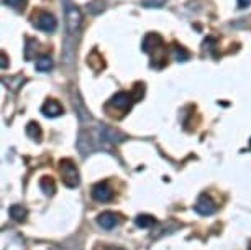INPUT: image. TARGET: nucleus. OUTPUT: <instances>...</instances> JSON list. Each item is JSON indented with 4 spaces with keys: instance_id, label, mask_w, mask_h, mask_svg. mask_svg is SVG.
<instances>
[{
    "instance_id": "nucleus-6",
    "label": "nucleus",
    "mask_w": 251,
    "mask_h": 250,
    "mask_svg": "<svg viewBox=\"0 0 251 250\" xmlns=\"http://www.w3.org/2000/svg\"><path fill=\"white\" fill-rule=\"evenodd\" d=\"M194 211H196L197 214H201V216H210V214H214V212L217 211V204H215V201L212 199L210 196L201 194V196H199L197 202L194 204Z\"/></svg>"
},
{
    "instance_id": "nucleus-4",
    "label": "nucleus",
    "mask_w": 251,
    "mask_h": 250,
    "mask_svg": "<svg viewBox=\"0 0 251 250\" xmlns=\"http://www.w3.org/2000/svg\"><path fill=\"white\" fill-rule=\"evenodd\" d=\"M59 173H61V180H63L66 188L74 190V188H77L80 185L79 169L74 165L73 160H69V158L61 160V162H59Z\"/></svg>"
},
{
    "instance_id": "nucleus-2",
    "label": "nucleus",
    "mask_w": 251,
    "mask_h": 250,
    "mask_svg": "<svg viewBox=\"0 0 251 250\" xmlns=\"http://www.w3.org/2000/svg\"><path fill=\"white\" fill-rule=\"evenodd\" d=\"M136 101V97L131 92L126 91H120L117 92L115 96H112L108 99V102L103 106L108 117H113V119H123L133 107V102Z\"/></svg>"
},
{
    "instance_id": "nucleus-20",
    "label": "nucleus",
    "mask_w": 251,
    "mask_h": 250,
    "mask_svg": "<svg viewBox=\"0 0 251 250\" xmlns=\"http://www.w3.org/2000/svg\"><path fill=\"white\" fill-rule=\"evenodd\" d=\"M3 79H7V78H3ZM7 81H8V79H7ZM10 81L13 83V87L12 89H13V91H17V89L23 84V81H25V79H23L22 76H17V78H12Z\"/></svg>"
},
{
    "instance_id": "nucleus-16",
    "label": "nucleus",
    "mask_w": 251,
    "mask_h": 250,
    "mask_svg": "<svg viewBox=\"0 0 251 250\" xmlns=\"http://www.w3.org/2000/svg\"><path fill=\"white\" fill-rule=\"evenodd\" d=\"M3 3L10 8H15V10H22V8H25L26 0H3Z\"/></svg>"
},
{
    "instance_id": "nucleus-21",
    "label": "nucleus",
    "mask_w": 251,
    "mask_h": 250,
    "mask_svg": "<svg viewBox=\"0 0 251 250\" xmlns=\"http://www.w3.org/2000/svg\"><path fill=\"white\" fill-rule=\"evenodd\" d=\"M238 3V8H248L251 5V0H236Z\"/></svg>"
},
{
    "instance_id": "nucleus-13",
    "label": "nucleus",
    "mask_w": 251,
    "mask_h": 250,
    "mask_svg": "<svg viewBox=\"0 0 251 250\" xmlns=\"http://www.w3.org/2000/svg\"><path fill=\"white\" fill-rule=\"evenodd\" d=\"M40 188L46 196H53L56 193V183L51 176H43L40 180Z\"/></svg>"
},
{
    "instance_id": "nucleus-12",
    "label": "nucleus",
    "mask_w": 251,
    "mask_h": 250,
    "mask_svg": "<svg viewBox=\"0 0 251 250\" xmlns=\"http://www.w3.org/2000/svg\"><path fill=\"white\" fill-rule=\"evenodd\" d=\"M8 214H10V218L13 221H17V222H23L28 216V211L20 204H13L10 206V209H8Z\"/></svg>"
},
{
    "instance_id": "nucleus-10",
    "label": "nucleus",
    "mask_w": 251,
    "mask_h": 250,
    "mask_svg": "<svg viewBox=\"0 0 251 250\" xmlns=\"http://www.w3.org/2000/svg\"><path fill=\"white\" fill-rule=\"evenodd\" d=\"M159 48H163V38H161L158 33H148L143 40L141 50H143L145 53H154V51Z\"/></svg>"
},
{
    "instance_id": "nucleus-5",
    "label": "nucleus",
    "mask_w": 251,
    "mask_h": 250,
    "mask_svg": "<svg viewBox=\"0 0 251 250\" xmlns=\"http://www.w3.org/2000/svg\"><path fill=\"white\" fill-rule=\"evenodd\" d=\"M31 25L36 28V30H41L45 33H53L58 27V22L53 13L45 12V10H38L31 15Z\"/></svg>"
},
{
    "instance_id": "nucleus-17",
    "label": "nucleus",
    "mask_w": 251,
    "mask_h": 250,
    "mask_svg": "<svg viewBox=\"0 0 251 250\" xmlns=\"http://www.w3.org/2000/svg\"><path fill=\"white\" fill-rule=\"evenodd\" d=\"M174 58L177 61H187L189 59V53L181 46H174Z\"/></svg>"
},
{
    "instance_id": "nucleus-3",
    "label": "nucleus",
    "mask_w": 251,
    "mask_h": 250,
    "mask_svg": "<svg viewBox=\"0 0 251 250\" xmlns=\"http://www.w3.org/2000/svg\"><path fill=\"white\" fill-rule=\"evenodd\" d=\"M64 7V18H66V28L69 35H77L82 27V12L75 5L73 0H63Z\"/></svg>"
},
{
    "instance_id": "nucleus-9",
    "label": "nucleus",
    "mask_w": 251,
    "mask_h": 250,
    "mask_svg": "<svg viewBox=\"0 0 251 250\" xmlns=\"http://www.w3.org/2000/svg\"><path fill=\"white\" fill-rule=\"evenodd\" d=\"M97 224L100 225L102 229L110 230V229L117 227V225L120 224V218H118L115 212L105 211V212H102V214H99V216H97Z\"/></svg>"
},
{
    "instance_id": "nucleus-18",
    "label": "nucleus",
    "mask_w": 251,
    "mask_h": 250,
    "mask_svg": "<svg viewBox=\"0 0 251 250\" xmlns=\"http://www.w3.org/2000/svg\"><path fill=\"white\" fill-rule=\"evenodd\" d=\"M166 0H143V5L145 7H150V8H158V7H163Z\"/></svg>"
},
{
    "instance_id": "nucleus-15",
    "label": "nucleus",
    "mask_w": 251,
    "mask_h": 250,
    "mask_svg": "<svg viewBox=\"0 0 251 250\" xmlns=\"http://www.w3.org/2000/svg\"><path fill=\"white\" fill-rule=\"evenodd\" d=\"M36 71H40V73H46V71H50L53 68V59H51V56H40V58L36 59Z\"/></svg>"
},
{
    "instance_id": "nucleus-19",
    "label": "nucleus",
    "mask_w": 251,
    "mask_h": 250,
    "mask_svg": "<svg viewBox=\"0 0 251 250\" xmlns=\"http://www.w3.org/2000/svg\"><path fill=\"white\" fill-rule=\"evenodd\" d=\"M94 250H125V249L115 247V245H110V244H96Z\"/></svg>"
},
{
    "instance_id": "nucleus-11",
    "label": "nucleus",
    "mask_w": 251,
    "mask_h": 250,
    "mask_svg": "<svg viewBox=\"0 0 251 250\" xmlns=\"http://www.w3.org/2000/svg\"><path fill=\"white\" fill-rule=\"evenodd\" d=\"M25 132H26V135L35 141H41V139H43V130H41L38 122H28Z\"/></svg>"
},
{
    "instance_id": "nucleus-7",
    "label": "nucleus",
    "mask_w": 251,
    "mask_h": 250,
    "mask_svg": "<svg viewBox=\"0 0 251 250\" xmlns=\"http://www.w3.org/2000/svg\"><path fill=\"white\" fill-rule=\"evenodd\" d=\"M92 197L96 199L97 202H108L112 201L113 197V191L108 183H97L96 186L92 188Z\"/></svg>"
},
{
    "instance_id": "nucleus-8",
    "label": "nucleus",
    "mask_w": 251,
    "mask_h": 250,
    "mask_svg": "<svg viewBox=\"0 0 251 250\" xmlns=\"http://www.w3.org/2000/svg\"><path fill=\"white\" fill-rule=\"evenodd\" d=\"M41 114L45 117H50V119H54V117H59L64 114L63 106L56 101V99H48L43 106H41Z\"/></svg>"
},
{
    "instance_id": "nucleus-22",
    "label": "nucleus",
    "mask_w": 251,
    "mask_h": 250,
    "mask_svg": "<svg viewBox=\"0 0 251 250\" xmlns=\"http://www.w3.org/2000/svg\"><path fill=\"white\" fill-rule=\"evenodd\" d=\"M7 66H8V63H7V53H5V51H2V69H7Z\"/></svg>"
},
{
    "instance_id": "nucleus-14",
    "label": "nucleus",
    "mask_w": 251,
    "mask_h": 250,
    "mask_svg": "<svg viewBox=\"0 0 251 250\" xmlns=\"http://www.w3.org/2000/svg\"><path fill=\"white\" fill-rule=\"evenodd\" d=\"M135 224L141 229H150L156 224V219L150 214H140L138 218L135 219Z\"/></svg>"
},
{
    "instance_id": "nucleus-1",
    "label": "nucleus",
    "mask_w": 251,
    "mask_h": 250,
    "mask_svg": "<svg viewBox=\"0 0 251 250\" xmlns=\"http://www.w3.org/2000/svg\"><path fill=\"white\" fill-rule=\"evenodd\" d=\"M125 139L126 137L118 130L110 129V127L103 124L82 127L77 139V150L82 157H87V155L96 152L113 153V145L120 143Z\"/></svg>"
},
{
    "instance_id": "nucleus-23",
    "label": "nucleus",
    "mask_w": 251,
    "mask_h": 250,
    "mask_svg": "<svg viewBox=\"0 0 251 250\" xmlns=\"http://www.w3.org/2000/svg\"><path fill=\"white\" fill-rule=\"evenodd\" d=\"M248 250H251V245H250V249H248Z\"/></svg>"
}]
</instances>
